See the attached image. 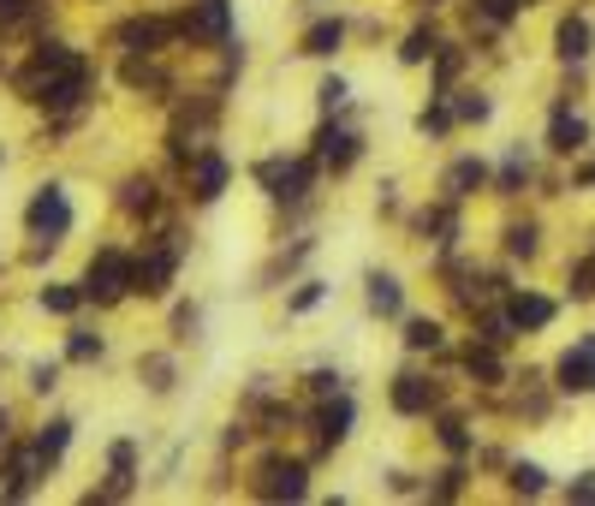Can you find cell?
I'll return each mask as SVG.
<instances>
[{"instance_id":"ba28073f","label":"cell","mask_w":595,"mask_h":506,"mask_svg":"<svg viewBox=\"0 0 595 506\" xmlns=\"http://www.w3.org/2000/svg\"><path fill=\"white\" fill-rule=\"evenodd\" d=\"M84 90H90V66H84V60H72L66 72H54V78H48V90L36 96V101L60 113V108H78V101H84Z\"/></svg>"},{"instance_id":"5bb4252c","label":"cell","mask_w":595,"mask_h":506,"mask_svg":"<svg viewBox=\"0 0 595 506\" xmlns=\"http://www.w3.org/2000/svg\"><path fill=\"white\" fill-rule=\"evenodd\" d=\"M108 465H113V483L101 489V495H90V501H120L125 489H132V477H137V447H132V441H113Z\"/></svg>"},{"instance_id":"ab89813d","label":"cell","mask_w":595,"mask_h":506,"mask_svg":"<svg viewBox=\"0 0 595 506\" xmlns=\"http://www.w3.org/2000/svg\"><path fill=\"white\" fill-rule=\"evenodd\" d=\"M315 96H322V108H327V113H334L339 101H346V78H322V90H315Z\"/></svg>"},{"instance_id":"f35d334b","label":"cell","mask_w":595,"mask_h":506,"mask_svg":"<svg viewBox=\"0 0 595 506\" xmlns=\"http://www.w3.org/2000/svg\"><path fill=\"white\" fill-rule=\"evenodd\" d=\"M572 298H595V262H578V274H572Z\"/></svg>"},{"instance_id":"f6af8a7d","label":"cell","mask_w":595,"mask_h":506,"mask_svg":"<svg viewBox=\"0 0 595 506\" xmlns=\"http://www.w3.org/2000/svg\"><path fill=\"white\" fill-rule=\"evenodd\" d=\"M315 304H322V286H315V281H310V286H303V293L293 298V310H315Z\"/></svg>"},{"instance_id":"d6986e66","label":"cell","mask_w":595,"mask_h":506,"mask_svg":"<svg viewBox=\"0 0 595 506\" xmlns=\"http://www.w3.org/2000/svg\"><path fill=\"white\" fill-rule=\"evenodd\" d=\"M584 137H590V132H584V120H578V113H566V108L554 113V125H548V144L560 149V156H572V149H584Z\"/></svg>"},{"instance_id":"f907efd6","label":"cell","mask_w":595,"mask_h":506,"mask_svg":"<svg viewBox=\"0 0 595 506\" xmlns=\"http://www.w3.org/2000/svg\"><path fill=\"white\" fill-rule=\"evenodd\" d=\"M524 7H530V0H524Z\"/></svg>"},{"instance_id":"60d3db41","label":"cell","mask_w":595,"mask_h":506,"mask_svg":"<svg viewBox=\"0 0 595 506\" xmlns=\"http://www.w3.org/2000/svg\"><path fill=\"white\" fill-rule=\"evenodd\" d=\"M476 7H483L488 18H495V24H506V18H512V12H518V0H476Z\"/></svg>"},{"instance_id":"d6a6232c","label":"cell","mask_w":595,"mask_h":506,"mask_svg":"<svg viewBox=\"0 0 595 506\" xmlns=\"http://www.w3.org/2000/svg\"><path fill=\"white\" fill-rule=\"evenodd\" d=\"M78 286H48V293H42V304H48V310H54V316H72V310H78Z\"/></svg>"},{"instance_id":"52a82bcc","label":"cell","mask_w":595,"mask_h":506,"mask_svg":"<svg viewBox=\"0 0 595 506\" xmlns=\"http://www.w3.org/2000/svg\"><path fill=\"white\" fill-rule=\"evenodd\" d=\"M303 465L298 459H269L262 465V477H257V495H269V501H303Z\"/></svg>"},{"instance_id":"44dd1931","label":"cell","mask_w":595,"mask_h":506,"mask_svg":"<svg viewBox=\"0 0 595 506\" xmlns=\"http://www.w3.org/2000/svg\"><path fill=\"white\" fill-rule=\"evenodd\" d=\"M554 48H560V60H584L590 54V24L584 18H566L560 30H554Z\"/></svg>"},{"instance_id":"8d00e7d4","label":"cell","mask_w":595,"mask_h":506,"mask_svg":"<svg viewBox=\"0 0 595 506\" xmlns=\"http://www.w3.org/2000/svg\"><path fill=\"white\" fill-rule=\"evenodd\" d=\"M144 375H149V387H156V394H168V387H173V363L168 358H149Z\"/></svg>"},{"instance_id":"6da1fadb","label":"cell","mask_w":595,"mask_h":506,"mask_svg":"<svg viewBox=\"0 0 595 506\" xmlns=\"http://www.w3.org/2000/svg\"><path fill=\"white\" fill-rule=\"evenodd\" d=\"M125 293H132V262H125L120 250H96V262L84 269V298L120 304Z\"/></svg>"},{"instance_id":"836d02e7","label":"cell","mask_w":595,"mask_h":506,"mask_svg":"<svg viewBox=\"0 0 595 506\" xmlns=\"http://www.w3.org/2000/svg\"><path fill=\"white\" fill-rule=\"evenodd\" d=\"M524 180H530V161H524V149H512V161L500 168V192H518Z\"/></svg>"},{"instance_id":"603a6c76","label":"cell","mask_w":595,"mask_h":506,"mask_svg":"<svg viewBox=\"0 0 595 506\" xmlns=\"http://www.w3.org/2000/svg\"><path fill=\"white\" fill-rule=\"evenodd\" d=\"M464 370H471L476 375V382H500V358H495V346H471V351H464Z\"/></svg>"},{"instance_id":"9c48e42d","label":"cell","mask_w":595,"mask_h":506,"mask_svg":"<svg viewBox=\"0 0 595 506\" xmlns=\"http://www.w3.org/2000/svg\"><path fill=\"white\" fill-rule=\"evenodd\" d=\"M257 180H262V185H274V197L298 202L303 192H310L315 168H310V161H293V168H286V161H262V168H257Z\"/></svg>"},{"instance_id":"5b68a950","label":"cell","mask_w":595,"mask_h":506,"mask_svg":"<svg viewBox=\"0 0 595 506\" xmlns=\"http://www.w3.org/2000/svg\"><path fill=\"white\" fill-rule=\"evenodd\" d=\"M42 453H36V447H12L7 453V465H0V495H7V501H24V495H30V489H36V477H42Z\"/></svg>"},{"instance_id":"83f0119b","label":"cell","mask_w":595,"mask_h":506,"mask_svg":"<svg viewBox=\"0 0 595 506\" xmlns=\"http://www.w3.org/2000/svg\"><path fill=\"white\" fill-rule=\"evenodd\" d=\"M429 54H441L435 30H411V36H405V48H399V60H405V66H417V60H429Z\"/></svg>"},{"instance_id":"8fae6325","label":"cell","mask_w":595,"mask_h":506,"mask_svg":"<svg viewBox=\"0 0 595 506\" xmlns=\"http://www.w3.org/2000/svg\"><path fill=\"white\" fill-rule=\"evenodd\" d=\"M120 48H132V54H156L161 42L173 36V24H161V18H132V24H120Z\"/></svg>"},{"instance_id":"f1b7e54d","label":"cell","mask_w":595,"mask_h":506,"mask_svg":"<svg viewBox=\"0 0 595 506\" xmlns=\"http://www.w3.org/2000/svg\"><path fill=\"white\" fill-rule=\"evenodd\" d=\"M512 489H518V495H542V489H548L542 465H512Z\"/></svg>"},{"instance_id":"9a60e30c","label":"cell","mask_w":595,"mask_h":506,"mask_svg":"<svg viewBox=\"0 0 595 506\" xmlns=\"http://www.w3.org/2000/svg\"><path fill=\"white\" fill-rule=\"evenodd\" d=\"M315 156H322V168H334V173H346L351 161H358V137L351 132H334V125H322V137H315Z\"/></svg>"},{"instance_id":"484cf974","label":"cell","mask_w":595,"mask_h":506,"mask_svg":"<svg viewBox=\"0 0 595 506\" xmlns=\"http://www.w3.org/2000/svg\"><path fill=\"white\" fill-rule=\"evenodd\" d=\"M125 84H132V90H168V78H161L156 66H149V60H125V72H120Z\"/></svg>"},{"instance_id":"277c9868","label":"cell","mask_w":595,"mask_h":506,"mask_svg":"<svg viewBox=\"0 0 595 506\" xmlns=\"http://www.w3.org/2000/svg\"><path fill=\"white\" fill-rule=\"evenodd\" d=\"M72 60H78V54H72L66 42H36V60H30V66H24V72H18V90L36 101V96L48 90V78H54V72H66Z\"/></svg>"},{"instance_id":"2e32d148","label":"cell","mask_w":595,"mask_h":506,"mask_svg":"<svg viewBox=\"0 0 595 506\" xmlns=\"http://www.w3.org/2000/svg\"><path fill=\"white\" fill-rule=\"evenodd\" d=\"M488 180V168H483V161H476V156H464V161H453V168H447V180H441V192H447V202H459V197H471L476 192V185H483Z\"/></svg>"},{"instance_id":"c3c4849f","label":"cell","mask_w":595,"mask_h":506,"mask_svg":"<svg viewBox=\"0 0 595 506\" xmlns=\"http://www.w3.org/2000/svg\"><path fill=\"white\" fill-rule=\"evenodd\" d=\"M24 7V0H0V18H12V12H18Z\"/></svg>"},{"instance_id":"7c38bea8","label":"cell","mask_w":595,"mask_h":506,"mask_svg":"<svg viewBox=\"0 0 595 506\" xmlns=\"http://www.w3.org/2000/svg\"><path fill=\"white\" fill-rule=\"evenodd\" d=\"M221 192H226V161L209 149V156L191 161V197H197V202H214Z\"/></svg>"},{"instance_id":"4316f807","label":"cell","mask_w":595,"mask_h":506,"mask_svg":"<svg viewBox=\"0 0 595 506\" xmlns=\"http://www.w3.org/2000/svg\"><path fill=\"white\" fill-rule=\"evenodd\" d=\"M120 202H125V214H149V209H156V185H149V180H125Z\"/></svg>"},{"instance_id":"e575fe53","label":"cell","mask_w":595,"mask_h":506,"mask_svg":"<svg viewBox=\"0 0 595 506\" xmlns=\"http://www.w3.org/2000/svg\"><path fill=\"white\" fill-rule=\"evenodd\" d=\"M66 358H72V363H90V358H101V340H96V334H72Z\"/></svg>"},{"instance_id":"cb8c5ba5","label":"cell","mask_w":595,"mask_h":506,"mask_svg":"<svg viewBox=\"0 0 595 506\" xmlns=\"http://www.w3.org/2000/svg\"><path fill=\"white\" fill-rule=\"evenodd\" d=\"M66 441H72V423H66V417H60V423H48L42 435H36V453H42V459L54 465L60 453H66Z\"/></svg>"},{"instance_id":"7402d4cb","label":"cell","mask_w":595,"mask_h":506,"mask_svg":"<svg viewBox=\"0 0 595 506\" xmlns=\"http://www.w3.org/2000/svg\"><path fill=\"white\" fill-rule=\"evenodd\" d=\"M370 310L375 316H399V281L394 274H370Z\"/></svg>"},{"instance_id":"bcb514c9","label":"cell","mask_w":595,"mask_h":506,"mask_svg":"<svg viewBox=\"0 0 595 506\" xmlns=\"http://www.w3.org/2000/svg\"><path fill=\"white\" fill-rule=\"evenodd\" d=\"M334 382H339V375H334V370H315V375H310V387H315V394H322V399H327V394H334Z\"/></svg>"},{"instance_id":"d590c367","label":"cell","mask_w":595,"mask_h":506,"mask_svg":"<svg viewBox=\"0 0 595 506\" xmlns=\"http://www.w3.org/2000/svg\"><path fill=\"white\" fill-rule=\"evenodd\" d=\"M441 441H447V453H464V447H471V435H464L459 417H441Z\"/></svg>"},{"instance_id":"30bf717a","label":"cell","mask_w":595,"mask_h":506,"mask_svg":"<svg viewBox=\"0 0 595 506\" xmlns=\"http://www.w3.org/2000/svg\"><path fill=\"white\" fill-rule=\"evenodd\" d=\"M560 387L566 394H595V340H584L578 351L560 358Z\"/></svg>"},{"instance_id":"e0dca14e","label":"cell","mask_w":595,"mask_h":506,"mask_svg":"<svg viewBox=\"0 0 595 506\" xmlns=\"http://www.w3.org/2000/svg\"><path fill=\"white\" fill-rule=\"evenodd\" d=\"M429 405H435V387H429L423 375H399L394 382V411L417 417V411H429Z\"/></svg>"},{"instance_id":"d4e9b609","label":"cell","mask_w":595,"mask_h":506,"mask_svg":"<svg viewBox=\"0 0 595 506\" xmlns=\"http://www.w3.org/2000/svg\"><path fill=\"white\" fill-rule=\"evenodd\" d=\"M405 346H411V351H435L441 346V322H429V316L405 322Z\"/></svg>"},{"instance_id":"8992f818","label":"cell","mask_w":595,"mask_h":506,"mask_svg":"<svg viewBox=\"0 0 595 506\" xmlns=\"http://www.w3.org/2000/svg\"><path fill=\"white\" fill-rule=\"evenodd\" d=\"M185 36H202V42H233V7H226V0H197V12L191 18L179 24Z\"/></svg>"},{"instance_id":"1f68e13d","label":"cell","mask_w":595,"mask_h":506,"mask_svg":"<svg viewBox=\"0 0 595 506\" xmlns=\"http://www.w3.org/2000/svg\"><path fill=\"white\" fill-rule=\"evenodd\" d=\"M506 250H512V257H536V226H506Z\"/></svg>"},{"instance_id":"ee69618b","label":"cell","mask_w":595,"mask_h":506,"mask_svg":"<svg viewBox=\"0 0 595 506\" xmlns=\"http://www.w3.org/2000/svg\"><path fill=\"white\" fill-rule=\"evenodd\" d=\"M459 483H464V471H459V465H453V471H441L435 495H459Z\"/></svg>"},{"instance_id":"74e56055","label":"cell","mask_w":595,"mask_h":506,"mask_svg":"<svg viewBox=\"0 0 595 506\" xmlns=\"http://www.w3.org/2000/svg\"><path fill=\"white\" fill-rule=\"evenodd\" d=\"M447 125H453V113H447V108H429L423 120H417V132H423V137H441Z\"/></svg>"},{"instance_id":"ffe728a7","label":"cell","mask_w":595,"mask_h":506,"mask_svg":"<svg viewBox=\"0 0 595 506\" xmlns=\"http://www.w3.org/2000/svg\"><path fill=\"white\" fill-rule=\"evenodd\" d=\"M339 42H346V24H339V18H322V24H310V36H303V54L327 60Z\"/></svg>"},{"instance_id":"4dcf8cb0","label":"cell","mask_w":595,"mask_h":506,"mask_svg":"<svg viewBox=\"0 0 595 506\" xmlns=\"http://www.w3.org/2000/svg\"><path fill=\"white\" fill-rule=\"evenodd\" d=\"M417 226H423V233H435V245H453V226H459V221H453V209H435V214H423Z\"/></svg>"},{"instance_id":"b9f144b4","label":"cell","mask_w":595,"mask_h":506,"mask_svg":"<svg viewBox=\"0 0 595 506\" xmlns=\"http://www.w3.org/2000/svg\"><path fill=\"white\" fill-rule=\"evenodd\" d=\"M459 120H488V101L483 96H464L459 101Z\"/></svg>"},{"instance_id":"ac0fdd59","label":"cell","mask_w":595,"mask_h":506,"mask_svg":"<svg viewBox=\"0 0 595 506\" xmlns=\"http://www.w3.org/2000/svg\"><path fill=\"white\" fill-rule=\"evenodd\" d=\"M346 435H351V399H334L322 417H315V441H322V447H339Z\"/></svg>"},{"instance_id":"f546056e","label":"cell","mask_w":595,"mask_h":506,"mask_svg":"<svg viewBox=\"0 0 595 506\" xmlns=\"http://www.w3.org/2000/svg\"><path fill=\"white\" fill-rule=\"evenodd\" d=\"M476 340H483V346H506V340H512V316H483Z\"/></svg>"},{"instance_id":"681fc988","label":"cell","mask_w":595,"mask_h":506,"mask_svg":"<svg viewBox=\"0 0 595 506\" xmlns=\"http://www.w3.org/2000/svg\"><path fill=\"white\" fill-rule=\"evenodd\" d=\"M7 429H12V423H7V411H0V447H7Z\"/></svg>"},{"instance_id":"3957f363","label":"cell","mask_w":595,"mask_h":506,"mask_svg":"<svg viewBox=\"0 0 595 506\" xmlns=\"http://www.w3.org/2000/svg\"><path fill=\"white\" fill-rule=\"evenodd\" d=\"M24 221H30V233H36V238H48V245H54V238L72 226V202H66V192H60V185H42Z\"/></svg>"},{"instance_id":"7dc6e473","label":"cell","mask_w":595,"mask_h":506,"mask_svg":"<svg viewBox=\"0 0 595 506\" xmlns=\"http://www.w3.org/2000/svg\"><path fill=\"white\" fill-rule=\"evenodd\" d=\"M572 501H595V471H590V477H578V483H572Z\"/></svg>"},{"instance_id":"4fadbf2b","label":"cell","mask_w":595,"mask_h":506,"mask_svg":"<svg viewBox=\"0 0 595 506\" xmlns=\"http://www.w3.org/2000/svg\"><path fill=\"white\" fill-rule=\"evenodd\" d=\"M506 316H512V328H548V322H554V298H542V293H512V298H506Z\"/></svg>"},{"instance_id":"7bdbcfd3","label":"cell","mask_w":595,"mask_h":506,"mask_svg":"<svg viewBox=\"0 0 595 506\" xmlns=\"http://www.w3.org/2000/svg\"><path fill=\"white\" fill-rule=\"evenodd\" d=\"M54 363H36V375H30V387H36V394H48V387H54Z\"/></svg>"},{"instance_id":"7a4b0ae2","label":"cell","mask_w":595,"mask_h":506,"mask_svg":"<svg viewBox=\"0 0 595 506\" xmlns=\"http://www.w3.org/2000/svg\"><path fill=\"white\" fill-rule=\"evenodd\" d=\"M173 269H179V245H161V250H149V257H137L132 262V293L161 298L173 286Z\"/></svg>"}]
</instances>
